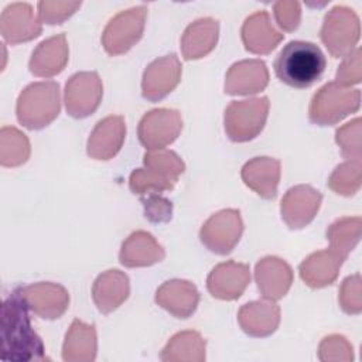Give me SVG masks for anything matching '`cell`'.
I'll use <instances>...</instances> for the list:
<instances>
[{"label":"cell","instance_id":"cell-1","mask_svg":"<svg viewBox=\"0 0 362 362\" xmlns=\"http://www.w3.org/2000/svg\"><path fill=\"white\" fill-rule=\"evenodd\" d=\"M28 303L21 288L14 290L1 308V359L3 361H47L41 338L31 327Z\"/></svg>","mask_w":362,"mask_h":362},{"label":"cell","instance_id":"cell-2","mask_svg":"<svg viewBox=\"0 0 362 362\" xmlns=\"http://www.w3.org/2000/svg\"><path fill=\"white\" fill-rule=\"evenodd\" d=\"M327 59L318 45L308 41H290L274 61L276 76L286 85L304 89L324 74Z\"/></svg>","mask_w":362,"mask_h":362},{"label":"cell","instance_id":"cell-3","mask_svg":"<svg viewBox=\"0 0 362 362\" xmlns=\"http://www.w3.org/2000/svg\"><path fill=\"white\" fill-rule=\"evenodd\" d=\"M147 170H136L130 175V188L134 194H153L171 189L184 171L180 157L168 150L150 151L144 154Z\"/></svg>","mask_w":362,"mask_h":362},{"label":"cell","instance_id":"cell-4","mask_svg":"<svg viewBox=\"0 0 362 362\" xmlns=\"http://www.w3.org/2000/svg\"><path fill=\"white\" fill-rule=\"evenodd\" d=\"M59 112V86L57 82H37L27 86L17 102V117L28 129H41Z\"/></svg>","mask_w":362,"mask_h":362},{"label":"cell","instance_id":"cell-5","mask_svg":"<svg viewBox=\"0 0 362 362\" xmlns=\"http://www.w3.org/2000/svg\"><path fill=\"white\" fill-rule=\"evenodd\" d=\"M359 98L358 89H346L337 82H329L314 95L310 119L320 126L334 124L359 109Z\"/></svg>","mask_w":362,"mask_h":362},{"label":"cell","instance_id":"cell-6","mask_svg":"<svg viewBox=\"0 0 362 362\" xmlns=\"http://www.w3.org/2000/svg\"><path fill=\"white\" fill-rule=\"evenodd\" d=\"M267 110V98L232 102L225 110V130L229 139L247 141L256 137L266 123Z\"/></svg>","mask_w":362,"mask_h":362},{"label":"cell","instance_id":"cell-7","mask_svg":"<svg viewBox=\"0 0 362 362\" xmlns=\"http://www.w3.org/2000/svg\"><path fill=\"white\" fill-rule=\"evenodd\" d=\"M321 40L332 57L349 54L359 40V21L355 13L345 7H335L325 17Z\"/></svg>","mask_w":362,"mask_h":362},{"label":"cell","instance_id":"cell-8","mask_svg":"<svg viewBox=\"0 0 362 362\" xmlns=\"http://www.w3.org/2000/svg\"><path fill=\"white\" fill-rule=\"evenodd\" d=\"M243 223L236 209H225L212 215L201 229V240L218 255H228L239 242Z\"/></svg>","mask_w":362,"mask_h":362},{"label":"cell","instance_id":"cell-9","mask_svg":"<svg viewBox=\"0 0 362 362\" xmlns=\"http://www.w3.org/2000/svg\"><path fill=\"white\" fill-rule=\"evenodd\" d=\"M146 8L137 7L120 13L107 24L103 33V45L107 54L119 55L126 52L139 41L144 28Z\"/></svg>","mask_w":362,"mask_h":362},{"label":"cell","instance_id":"cell-10","mask_svg":"<svg viewBox=\"0 0 362 362\" xmlns=\"http://www.w3.org/2000/svg\"><path fill=\"white\" fill-rule=\"evenodd\" d=\"M102 98V83L96 72L71 76L65 88L66 110L74 117H85L96 110Z\"/></svg>","mask_w":362,"mask_h":362},{"label":"cell","instance_id":"cell-11","mask_svg":"<svg viewBox=\"0 0 362 362\" xmlns=\"http://www.w3.org/2000/svg\"><path fill=\"white\" fill-rule=\"evenodd\" d=\"M182 127L178 112L154 109L144 115L139 124V139L147 148H163L173 143Z\"/></svg>","mask_w":362,"mask_h":362},{"label":"cell","instance_id":"cell-12","mask_svg":"<svg viewBox=\"0 0 362 362\" xmlns=\"http://www.w3.org/2000/svg\"><path fill=\"white\" fill-rule=\"evenodd\" d=\"M321 204V194L310 185L290 188L281 201V216L291 229L310 223Z\"/></svg>","mask_w":362,"mask_h":362},{"label":"cell","instance_id":"cell-13","mask_svg":"<svg viewBox=\"0 0 362 362\" xmlns=\"http://www.w3.org/2000/svg\"><path fill=\"white\" fill-rule=\"evenodd\" d=\"M180 76L181 64L174 54L156 59L144 72L143 96L153 102L163 99L177 86Z\"/></svg>","mask_w":362,"mask_h":362},{"label":"cell","instance_id":"cell-14","mask_svg":"<svg viewBox=\"0 0 362 362\" xmlns=\"http://www.w3.org/2000/svg\"><path fill=\"white\" fill-rule=\"evenodd\" d=\"M250 280L249 266L228 262L218 264L208 276L209 293L221 300H235L240 297Z\"/></svg>","mask_w":362,"mask_h":362},{"label":"cell","instance_id":"cell-15","mask_svg":"<svg viewBox=\"0 0 362 362\" xmlns=\"http://www.w3.org/2000/svg\"><path fill=\"white\" fill-rule=\"evenodd\" d=\"M28 307L41 318L54 320L62 315L68 307L69 297L64 287L51 283H38L21 287Z\"/></svg>","mask_w":362,"mask_h":362},{"label":"cell","instance_id":"cell-16","mask_svg":"<svg viewBox=\"0 0 362 362\" xmlns=\"http://www.w3.org/2000/svg\"><path fill=\"white\" fill-rule=\"evenodd\" d=\"M256 283L267 300L281 298L291 286L293 273L290 266L277 257H264L256 264Z\"/></svg>","mask_w":362,"mask_h":362},{"label":"cell","instance_id":"cell-17","mask_svg":"<svg viewBox=\"0 0 362 362\" xmlns=\"http://www.w3.org/2000/svg\"><path fill=\"white\" fill-rule=\"evenodd\" d=\"M269 74L264 62L257 59L240 61L229 69L225 82V92L229 95L256 93L266 88Z\"/></svg>","mask_w":362,"mask_h":362},{"label":"cell","instance_id":"cell-18","mask_svg":"<svg viewBox=\"0 0 362 362\" xmlns=\"http://www.w3.org/2000/svg\"><path fill=\"white\" fill-rule=\"evenodd\" d=\"M126 127L123 117L109 116L93 129L88 141V154L98 160H109L122 147Z\"/></svg>","mask_w":362,"mask_h":362},{"label":"cell","instance_id":"cell-19","mask_svg":"<svg viewBox=\"0 0 362 362\" xmlns=\"http://www.w3.org/2000/svg\"><path fill=\"white\" fill-rule=\"evenodd\" d=\"M199 294L194 284L184 280L165 281L156 296L157 304L177 318H188L197 308Z\"/></svg>","mask_w":362,"mask_h":362},{"label":"cell","instance_id":"cell-20","mask_svg":"<svg viewBox=\"0 0 362 362\" xmlns=\"http://www.w3.org/2000/svg\"><path fill=\"white\" fill-rule=\"evenodd\" d=\"M280 321L277 304L270 301H253L245 304L239 311L242 329L252 337H267L273 334Z\"/></svg>","mask_w":362,"mask_h":362},{"label":"cell","instance_id":"cell-21","mask_svg":"<svg viewBox=\"0 0 362 362\" xmlns=\"http://www.w3.org/2000/svg\"><path fill=\"white\" fill-rule=\"evenodd\" d=\"M279 177L280 163L269 157H256L242 168L245 184L266 199H273L276 197Z\"/></svg>","mask_w":362,"mask_h":362},{"label":"cell","instance_id":"cell-22","mask_svg":"<svg viewBox=\"0 0 362 362\" xmlns=\"http://www.w3.org/2000/svg\"><path fill=\"white\" fill-rule=\"evenodd\" d=\"M68 61L65 34H59L42 41L33 52L30 71L37 76H52L59 74Z\"/></svg>","mask_w":362,"mask_h":362},{"label":"cell","instance_id":"cell-23","mask_svg":"<svg viewBox=\"0 0 362 362\" xmlns=\"http://www.w3.org/2000/svg\"><path fill=\"white\" fill-rule=\"evenodd\" d=\"M242 40L247 51L255 54H267L276 48L283 34L277 33L270 25V18L266 11H260L249 17L242 28Z\"/></svg>","mask_w":362,"mask_h":362},{"label":"cell","instance_id":"cell-24","mask_svg":"<svg viewBox=\"0 0 362 362\" xmlns=\"http://www.w3.org/2000/svg\"><path fill=\"white\" fill-rule=\"evenodd\" d=\"M344 260L334 250L317 252L300 264V276L311 287L328 286L337 279Z\"/></svg>","mask_w":362,"mask_h":362},{"label":"cell","instance_id":"cell-25","mask_svg":"<svg viewBox=\"0 0 362 362\" xmlns=\"http://www.w3.org/2000/svg\"><path fill=\"white\" fill-rule=\"evenodd\" d=\"M129 296V279L119 270H107L93 284V300L100 313L116 310Z\"/></svg>","mask_w":362,"mask_h":362},{"label":"cell","instance_id":"cell-26","mask_svg":"<svg viewBox=\"0 0 362 362\" xmlns=\"http://www.w3.org/2000/svg\"><path fill=\"white\" fill-rule=\"evenodd\" d=\"M164 257L163 247L147 232H134L123 243L120 250V263L127 267L150 266Z\"/></svg>","mask_w":362,"mask_h":362},{"label":"cell","instance_id":"cell-27","mask_svg":"<svg viewBox=\"0 0 362 362\" xmlns=\"http://www.w3.org/2000/svg\"><path fill=\"white\" fill-rule=\"evenodd\" d=\"M30 13L31 7L28 4H13L4 10L1 16V34L4 40L11 44H17L40 35L41 27L34 17L21 23V20H24Z\"/></svg>","mask_w":362,"mask_h":362},{"label":"cell","instance_id":"cell-28","mask_svg":"<svg viewBox=\"0 0 362 362\" xmlns=\"http://www.w3.org/2000/svg\"><path fill=\"white\" fill-rule=\"evenodd\" d=\"M218 23L202 18L191 24L182 37V52L187 59H197L206 55L216 44Z\"/></svg>","mask_w":362,"mask_h":362},{"label":"cell","instance_id":"cell-29","mask_svg":"<svg viewBox=\"0 0 362 362\" xmlns=\"http://www.w3.org/2000/svg\"><path fill=\"white\" fill-rule=\"evenodd\" d=\"M96 356V334L93 325L75 320L64 342V361H93Z\"/></svg>","mask_w":362,"mask_h":362},{"label":"cell","instance_id":"cell-30","mask_svg":"<svg viewBox=\"0 0 362 362\" xmlns=\"http://www.w3.org/2000/svg\"><path fill=\"white\" fill-rule=\"evenodd\" d=\"M160 358L163 361H205V341L198 332H180L171 338Z\"/></svg>","mask_w":362,"mask_h":362},{"label":"cell","instance_id":"cell-31","mask_svg":"<svg viewBox=\"0 0 362 362\" xmlns=\"http://www.w3.org/2000/svg\"><path fill=\"white\" fill-rule=\"evenodd\" d=\"M361 218H342L332 223L327 230V236L331 242V250L341 257H346L359 240Z\"/></svg>","mask_w":362,"mask_h":362},{"label":"cell","instance_id":"cell-32","mask_svg":"<svg viewBox=\"0 0 362 362\" xmlns=\"http://www.w3.org/2000/svg\"><path fill=\"white\" fill-rule=\"evenodd\" d=\"M361 184V160H352L338 165L331 175L328 185L337 194L352 195Z\"/></svg>","mask_w":362,"mask_h":362},{"label":"cell","instance_id":"cell-33","mask_svg":"<svg viewBox=\"0 0 362 362\" xmlns=\"http://www.w3.org/2000/svg\"><path fill=\"white\" fill-rule=\"evenodd\" d=\"M1 134H4L10 143H11V151L1 158L3 165H18L21 163H25L30 154V144L27 137L20 133L14 127H3Z\"/></svg>","mask_w":362,"mask_h":362},{"label":"cell","instance_id":"cell-34","mask_svg":"<svg viewBox=\"0 0 362 362\" xmlns=\"http://www.w3.org/2000/svg\"><path fill=\"white\" fill-rule=\"evenodd\" d=\"M321 361H352V346L341 335H329L320 345Z\"/></svg>","mask_w":362,"mask_h":362},{"label":"cell","instance_id":"cell-35","mask_svg":"<svg viewBox=\"0 0 362 362\" xmlns=\"http://www.w3.org/2000/svg\"><path fill=\"white\" fill-rule=\"evenodd\" d=\"M359 274L348 277L344 280L341 287V307L348 314H358L362 310L361 305V288H359Z\"/></svg>","mask_w":362,"mask_h":362},{"label":"cell","instance_id":"cell-36","mask_svg":"<svg viewBox=\"0 0 362 362\" xmlns=\"http://www.w3.org/2000/svg\"><path fill=\"white\" fill-rule=\"evenodd\" d=\"M359 57H361L359 48H356L354 52H349L346 55V59L344 61V64L337 72V83L346 86V85L358 83L361 81Z\"/></svg>","mask_w":362,"mask_h":362},{"label":"cell","instance_id":"cell-37","mask_svg":"<svg viewBox=\"0 0 362 362\" xmlns=\"http://www.w3.org/2000/svg\"><path fill=\"white\" fill-rule=\"evenodd\" d=\"M146 218L151 222H167L171 218V202L160 195H150L141 199Z\"/></svg>","mask_w":362,"mask_h":362},{"label":"cell","instance_id":"cell-38","mask_svg":"<svg viewBox=\"0 0 362 362\" xmlns=\"http://www.w3.org/2000/svg\"><path fill=\"white\" fill-rule=\"evenodd\" d=\"M276 18L281 28L287 31H293L297 28L300 21V10L298 3H291L290 10L283 8V3L276 4Z\"/></svg>","mask_w":362,"mask_h":362}]
</instances>
